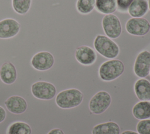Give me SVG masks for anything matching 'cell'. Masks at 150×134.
I'll return each mask as SVG.
<instances>
[{
	"instance_id": "cell-1",
	"label": "cell",
	"mask_w": 150,
	"mask_h": 134,
	"mask_svg": "<svg viewBox=\"0 0 150 134\" xmlns=\"http://www.w3.org/2000/svg\"><path fill=\"white\" fill-rule=\"evenodd\" d=\"M83 94L77 89L71 88L60 92L56 97V103L62 109H70L79 106L83 101Z\"/></svg>"
},
{
	"instance_id": "cell-2",
	"label": "cell",
	"mask_w": 150,
	"mask_h": 134,
	"mask_svg": "<svg viewBox=\"0 0 150 134\" xmlns=\"http://www.w3.org/2000/svg\"><path fill=\"white\" fill-rule=\"evenodd\" d=\"M94 47L96 51L108 59L116 58L120 52L118 45L111 38L103 35H98L94 41Z\"/></svg>"
},
{
	"instance_id": "cell-3",
	"label": "cell",
	"mask_w": 150,
	"mask_h": 134,
	"mask_svg": "<svg viewBox=\"0 0 150 134\" xmlns=\"http://www.w3.org/2000/svg\"><path fill=\"white\" fill-rule=\"evenodd\" d=\"M124 71V65L118 59H110L103 62L98 70L99 76L103 81H111L120 76Z\"/></svg>"
},
{
	"instance_id": "cell-4",
	"label": "cell",
	"mask_w": 150,
	"mask_h": 134,
	"mask_svg": "<svg viewBox=\"0 0 150 134\" xmlns=\"http://www.w3.org/2000/svg\"><path fill=\"white\" fill-rule=\"evenodd\" d=\"M103 31L110 38L116 39L118 38L122 32V26L119 18L115 15H105L101 21Z\"/></svg>"
},
{
	"instance_id": "cell-5",
	"label": "cell",
	"mask_w": 150,
	"mask_h": 134,
	"mask_svg": "<svg viewBox=\"0 0 150 134\" xmlns=\"http://www.w3.org/2000/svg\"><path fill=\"white\" fill-rule=\"evenodd\" d=\"M111 98L106 91H101L96 93L89 102V109L94 114L103 113L110 105Z\"/></svg>"
},
{
	"instance_id": "cell-6",
	"label": "cell",
	"mask_w": 150,
	"mask_h": 134,
	"mask_svg": "<svg viewBox=\"0 0 150 134\" xmlns=\"http://www.w3.org/2000/svg\"><path fill=\"white\" fill-rule=\"evenodd\" d=\"M32 95L39 99L50 100L56 93V89L54 85L45 81H38L34 83L31 87Z\"/></svg>"
},
{
	"instance_id": "cell-7",
	"label": "cell",
	"mask_w": 150,
	"mask_h": 134,
	"mask_svg": "<svg viewBox=\"0 0 150 134\" xmlns=\"http://www.w3.org/2000/svg\"><path fill=\"white\" fill-rule=\"evenodd\" d=\"M125 29L128 34L132 35L144 36L149 32L150 23L142 17L131 18L127 21Z\"/></svg>"
},
{
	"instance_id": "cell-8",
	"label": "cell",
	"mask_w": 150,
	"mask_h": 134,
	"mask_svg": "<svg viewBox=\"0 0 150 134\" xmlns=\"http://www.w3.org/2000/svg\"><path fill=\"white\" fill-rule=\"evenodd\" d=\"M134 71L135 74L141 78L147 76L150 72V52L148 51H142L137 55L134 65Z\"/></svg>"
},
{
	"instance_id": "cell-9",
	"label": "cell",
	"mask_w": 150,
	"mask_h": 134,
	"mask_svg": "<svg viewBox=\"0 0 150 134\" xmlns=\"http://www.w3.org/2000/svg\"><path fill=\"white\" fill-rule=\"evenodd\" d=\"M54 59L52 54L47 51H41L36 53L31 59L32 66L38 71H46L54 64Z\"/></svg>"
},
{
	"instance_id": "cell-10",
	"label": "cell",
	"mask_w": 150,
	"mask_h": 134,
	"mask_svg": "<svg viewBox=\"0 0 150 134\" xmlns=\"http://www.w3.org/2000/svg\"><path fill=\"white\" fill-rule=\"evenodd\" d=\"M20 30V24L12 18H6L0 21V38L7 39L13 37Z\"/></svg>"
},
{
	"instance_id": "cell-11",
	"label": "cell",
	"mask_w": 150,
	"mask_h": 134,
	"mask_svg": "<svg viewBox=\"0 0 150 134\" xmlns=\"http://www.w3.org/2000/svg\"><path fill=\"white\" fill-rule=\"evenodd\" d=\"M75 58L80 63L84 65H90L95 62L97 55L93 49L90 46L83 45L76 49Z\"/></svg>"
},
{
	"instance_id": "cell-12",
	"label": "cell",
	"mask_w": 150,
	"mask_h": 134,
	"mask_svg": "<svg viewBox=\"0 0 150 134\" xmlns=\"http://www.w3.org/2000/svg\"><path fill=\"white\" fill-rule=\"evenodd\" d=\"M7 109L14 114H21L27 109L26 100L20 96H12L5 102Z\"/></svg>"
},
{
	"instance_id": "cell-13",
	"label": "cell",
	"mask_w": 150,
	"mask_h": 134,
	"mask_svg": "<svg viewBox=\"0 0 150 134\" xmlns=\"http://www.w3.org/2000/svg\"><path fill=\"white\" fill-rule=\"evenodd\" d=\"M17 78V72L15 66L10 62H5L0 68V78L6 84H12Z\"/></svg>"
},
{
	"instance_id": "cell-14",
	"label": "cell",
	"mask_w": 150,
	"mask_h": 134,
	"mask_svg": "<svg viewBox=\"0 0 150 134\" xmlns=\"http://www.w3.org/2000/svg\"><path fill=\"white\" fill-rule=\"evenodd\" d=\"M134 91L140 101H150V82L148 80L144 78L137 80L134 84Z\"/></svg>"
},
{
	"instance_id": "cell-15",
	"label": "cell",
	"mask_w": 150,
	"mask_h": 134,
	"mask_svg": "<svg viewBox=\"0 0 150 134\" xmlns=\"http://www.w3.org/2000/svg\"><path fill=\"white\" fill-rule=\"evenodd\" d=\"M148 9L147 0H134L128 8V12L132 18H141Z\"/></svg>"
},
{
	"instance_id": "cell-16",
	"label": "cell",
	"mask_w": 150,
	"mask_h": 134,
	"mask_svg": "<svg viewBox=\"0 0 150 134\" xmlns=\"http://www.w3.org/2000/svg\"><path fill=\"white\" fill-rule=\"evenodd\" d=\"M134 116L138 120L150 118V102L141 101L137 103L132 108Z\"/></svg>"
},
{
	"instance_id": "cell-17",
	"label": "cell",
	"mask_w": 150,
	"mask_h": 134,
	"mask_svg": "<svg viewBox=\"0 0 150 134\" xmlns=\"http://www.w3.org/2000/svg\"><path fill=\"white\" fill-rule=\"evenodd\" d=\"M120 126L114 122L98 124L92 129V134H120Z\"/></svg>"
},
{
	"instance_id": "cell-18",
	"label": "cell",
	"mask_w": 150,
	"mask_h": 134,
	"mask_svg": "<svg viewBox=\"0 0 150 134\" xmlns=\"http://www.w3.org/2000/svg\"><path fill=\"white\" fill-rule=\"evenodd\" d=\"M95 6L100 13L111 14L117 10L116 0H96Z\"/></svg>"
},
{
	"instance_id": "cell-19",
	"label": "cell",
	"mask_w": 150,
	"mask_h": 134,
	"mask_svg": "<svg viewBox=\"0 0 150 134\" xmlns=\"http://www.w3.org/2000/svg\"><path fill=\"white\" fill-rule=\"evenodd\" d=\"M30 126L23 122L12 123L8 128L6 134H31Z\"/></svg>"
},
{
	"instance_id": "cell-20",
	"label": "cell",
	"mask_w": 150,
	"mask_h": 134,
	"mask_svg": "<svg viewBox=\"0 0 150 134\" xmlns=\"http://www.w3.org/2000/svg\"><path fill=\"white\" fill-rule=\"evenodd\" d=\"M96 0H77L76 8L79 12L82 14H88L94 8Z\"/></svg>"
},
{
	"instance_id": "cell-21",
	"label": "cell",
	"mask_w": 150,
	"mask_h": 134,
	"mask_svg": "<svg viewBox=\"0 0 150 134\" xmlns=\"http://www.w3.org/2000/svg\"><path fill=\"white\" fill-rule=\"evenodd\" d=\"M12 4L16 13L23 15L27 13L30 9L31 0H12Z\"/></svg>"
},
{
	"instance_id": "cell-22",
	"label": "cell",
	"mask_w": 150,
	"mask_h": 134,
	"mask_svg": "<svg viewBox=\"0 0 150 134\" xmlns=\"http://www.w3.org/2000/svg\"><path fill=\"white\" fill-rule=\"evenodd\" d=\"M137 130L139 134H150V119L141 120L137 123Z\"/></svg>"
},
{
	"instance_id": "cell-23",
	"label": "cell",
	"mask_w": 150,
	"mask_h": 134,
	"mask_svg": "<svg viewBox=\"0 0 150 134\" xmlns=\"http://www.w3.org/2000/svg\"><path fill=\"white\" fill-rule=\"evenodd\" d=\"M134 0H116L117 9L122 12L128 11V8Z\"/></svg>"
},
{
	"instance_id": "cell-24",
	"label": "cell",
	"mask_w": 150,
	"mask_h": 134,
	"mask_svg": "<svg viewBox=\"0 0 150 134\" xmlns=\"http://www.w3.org/2000/svg\"><path fill=\"white\" fill-rule=\"evenodd\" d=\"M6 118V112L4 108L0 106V123L3 122Z\"/></svg>"
},
{
	"instance_id": "cell-25",
	"label": "cell",
	"mask_w": 150,
	"mask_h": 134,
	"mask_svg": "<svg viewBox=\"0 0 150 134\" xmlns=\"http://www.w3.org/2000/svg\"><path fill=\"white\" fill-rule=\"evenodd\" d=\"M47 134H64L63 131L59 128H54L50 130Z\"/></svg>"
},
{
	"instance_id": "cell-26",
	"label": "cell",
	"mask_w": 150,
	"mask_h": 134,
	"mask_svg": "<svg viewBox=\"0 0 150 134\" xmlns=\"http://www.w3.org/2000/svg\"><path fill=\"white\" fill-rule=\"evenodd\" d=\"M121 134H139V133L132 130H125L122 132Z\"/></svg>"
},
{
	"instance_id": "cell-27",
	"label": "cell",
	"mask_w": 150,
	"mask_h": 134,
	"mask_svg": "<svg viewBox=\"0 0 150 134\" xmlns=\"http://www.w3.org/2000/svg\"><path fill=\"white\" fill-rule=\"evenodd\" d=\"M148 9L150 10V0H148Z\"/></svg>"
},
{
	"instance_id": "cell-28",
	"label": "cell",
	"mask_w": 150,
	"mask_h": 134,
	"mask_svg": "<svg viewBox=\"0 0 150 134\" xmlns=\"http://www.w3.org/2000/svg\"><path fill=\"white\" fill-rule=\"evenodd\" d=\"M149 73H150V72H149Z\"/></svg>"
}]
</instances>
